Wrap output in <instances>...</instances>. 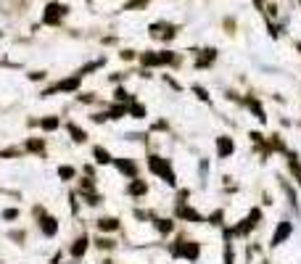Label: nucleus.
Segmentation results:
<instances>
[{
	"label": "nucleus",
	"mask_w": 301,
	"mask_h": 264,
	"mask_svg": "<svg viewBox=\"0 0 301 264\" xmlns=\"http://www.w3.org/2000/svg\"><path fill=\"white\" fill-rule=\"evenodd\" d=\"M148 169H151L153 175H159L167 185H177L174 169H172V164H169L167 159H161V156H148Z\"/></svg>",
	"instance_id": "nucleus-1"
},
{
	"label": "nucleus",
	"mask_w": 301,
	"mask_h": 264,
	"mask_svg": "<svg viewBox=\"0 0 301 264\" xmlns=\"http://www.w3.org/2000/svg\"><path fill=\"white\" fill-rule=\"evenodd\" d=\"M80 82H82V74H77V77H66V80H61L58 85L48 88V90L43 92V95H53V92H74L77 88H80Z\"/></svg>",
	"instance_id": "nucleus-2"
},
{
	"label": "nucleus",
	"mask_w": 301,
	"mask_h": 264,
	"mask_svg": "<svg viewBox=\"0 0 301 264\" xmlns=\"http://www.w3.org/2000/svg\"><path fill=\"white\" fill-rule=\"evenodd\" d=\"M143 66H167V64H174V56L169 50L164 53H143Z\"/></svg>",
	"instance_id": "nucleus-3"
},
{
	"label": "nucleus",
	"mask_w": 301,
	"mask_h": 264,
	"mask_svg": "<svg viewBox=\"0 0 301 264\" xmlns=\"http://www.w3.org/2000/svg\"><path fill=\"white\" fill-rule=\"evenodd\" d=\"M259 217H261V214H259V209H251V212H249V217H246V220H243V222L235 227V235H249V232H251L254 227H257Z\"/></svg>",
	"instance_id": "nucleus-4"
},
{
	"label": "nucleus",
	"mask_w": 301,
	"mask_h": 264,
	"mask_svg": "<svg viewBox=\"0 0 301 264\" xmlns=\"http://www.w3.org/2000/svg\"><path fill=\"white\" fill-rule=\"evenodd\" d=\"M172 251L177 256H185V259H190V262H196L198 259V243H193V240H185V243H177Z\"/></svg>",
	"instance_id": "nucleus-5"
},
{
	"label": "nucleus",
	"mask_w": 301,
	"mask_h": 264,
	"mask_svg": "<svg viewBox=\"0 0 301 264\" xmlns=\"http://www.w3.org/2000/svg\"><path fill=\"white\" fill-rule=\"evenodd\" d=\"M291 232H293V224H291L288 220L280 222V224H277V230H275V235H272V243H269V246L277 248V246L283 243V240H288V238H291Z\"/></svg>",
	"instance_id": "nucleus-6"
},
{
	"label": "nucleus",
	"mask_w": 301,
	"mask_h": 264,
	"mask_svg": "<svg viewBox=\"0 0 301 264\" xmlns=\"http://www.w3.org/2000/svg\"><path fill=\"white\" fill-rule=\"evenodd\" d=\"M66 13V5H58V3H50L48 8H45V16H43V21L45 24H58L61 21V16Z\"/></svg>",
	"instance_id": "nucleus-7"
},
{
	"label": "nucleus",
	"mask_w": 301,
	"mask_h": 264,
	"mask_svg": "<svg viewBox=\"0 0 301 264\" xmlns=\"http://www.w3.org/2000/svg\"><path fill=\"white\" fill-rule=\"evenodd\" d=\"M111 164L117 167L125 177H129V180H135V177H137V167H135V161H132V159H114Z\"/></svg>",
	"instance_id": "nucleus-8"
},
{
	"label": "nucleus",
	"mask_w": 301,
	"mask_h": 264,
	"mask_svg": "<svg viewBox=\"0 0 301 264\" xmlns=\"http://www.w3.org/2000/svg\"><path fill=\"white\" fill-rule=\"evenodd\" d=\"M37 214H40V230L48 238L56 235V232H58V220H56V217H48V214H43V212H37Z\"/></svg>",
	"instance_id": "nucleus-9"
},
{
	"label": "nucleus",
	"mask_w": 301,
	"mask_h": 264,
	"mask_svg": "<svg viewBox=\"0 0 301 264\" xmlns=\"http://www.w3.org/2000/svg\"><path fill=\"white\" fill-rule=\"evenodd\" d=\"M174 214L180 217V220H188V222H204V217H201L196 209H190V206H185V204H177Z\"/></svg>",
	"instance_id": "nucleus-10"
},
{
	"label": "nucleus",
	"mask_w": 301,
	"mask_h": 264,
	"mask_svg": "<svg viewBox=\"0 0 301 264\" xmlns=\"http://www.w3.org/2000/svg\"><path fill=\"white\" fill-rule=\"evenodd\" d=\"M217 153H219V159H227V156H233V153H235V143L230 140L227 135L217 137Z\"/></svg>",
	"instance_id": "nucleus-11"
},
{
	"label": "nucleus",
	"mask_w": 301,
	"mask_h": 264,
	"mask_svg": "<svg viewBox=\"0 0 301 264\" xmlns=\"http://www.w3.org/2000/svg\"><path fill=\"white\" fill-rule=\"evenodd\" d=\"M151 35L153 37H164V40H172V37H174V27H169V24H153L151 27Z\"/></svg>",
	"instance_id": "nucleus-12"
},
{
	"label": "nucleus",
	"mask_w": 301,
	"mask_h": 264,
	"mask_svg": "<svg viewBox=\"0 0 301 264\" xmlns=\"http://www.w3.org/2000/svg\"><path fill=\"white\" fill-rule=\"evenodd\" d=\"M66 130H69V135H72V140H74V143H85V140H87V135H85V130L80 127V124L69 122V124H66Z\"/></svg>",
	"instance_id": "nucleus-13"
},
{
	"label": "nucleus",
	"mask_w": 301,
	"mask_h": 264,
	"mask_svg": "<svg viewBox=\"0 0 301 264\" xmlns=\"http://www.w3.org/2000/svg\"><path fill=\"white\" fill-rule=\"evenodd\" d=\"M98 227L103 232H117L119 230V220L117 217H103V220H98Z\"/></svg>",
	"instance_id": "nucleus-14"
},
{
	"label": "nucleus",
	"mask_w": 301,
	"mask_h": 264,
	"mask_svg": "<svg viewBox=\"0 0 301 264\" xmlns=\"http://www.w3.org/2000/svg\"><path fill=\"white\" fill-rule=\"evenodd\" d=\"M92 159H95L98 164H111V161H114V159H111V153L106 151L103 145H95V148H92Z\"/></svg>",
	"instance_id": "nucleus-15"
},
{
	"label": "nucleus",
	"mask_w": 301,
	"mask_h": 264,
	"mask_svg": "<svg viewBox=\"0 0 301 264\" xmlns=\"http://www.w3.org/2000/svg\"><path fill=\"white\" fill-rule=\"evenodd\" d=\"M87 243H90V240L87 238H77L74 240V243H72V256H77V259H80V256H85V251H87Z\"/></svg>",
	"instance_id": "nucleus-16"
},
{
	"label": "nucleus",
	"mask_w": 301,
	"mask_h": 264,
	"mask_svg": "<svg viewBox=\"0 0 301 264\" xmlns=\"http://www.w3.org/2000/svg\"><path fill=\"white\" fill-rule=\"evenodd\" d=\"M246 106L251 108V111H254V116H257L259 122H267V116H264V108L259 106V100H254V98H249V100H246Z\"/></svg>",
	"instance_id": "nucleus-17"
},
{
	"label": "nucleus",
	"mask_w": 301,
	"mask_h": 264,
	"mask_svg": "<svg viewBox=\"0 0 301 264\" xmlns=\"http://www.w3.org/2000/svg\"><path fill=\"white\" fill-rule=\"evenodd\" d=\"M129 193H132V196H145V193H148V185L135 177V180L129 182Z\"/></svg>",
	"instance_id": "nucleus-18"
},
{
	"label": "nucleus",
	"mask_w": 301,
	"mask_h": 264,
	"mask_svg": "<svg viewBox=\"0 0 301 264\" xmlns=\"http://www.w3.org/2000/svg\"><path fill=\"white\" fill-rule=\"evenodd\" d=\"M214 56H217V50H214V48H209V50H204V58H198V61H196V66H198V69L209 66L212 61H214Z\"/></svg>",
	"instance_id": "nucleus-19"
},
{
	"label": "nucleus",
	"mask_w": 301,
	"mask_h": 264,
	"mask_svg": "<svg viewBox=\"0 0 301 264\" xmlns=\"http://www.w3.org/2000/svg\"><path fill=\"white\" fill-rule=\"evenodd\" d=\"M288 167H291V172L299 177V182H301V164H299V156L296 153H288Z\"/></svg>",
	"instance_id": "nucleus-20"
},
{
	"label": "nucleus",
	"mask_w": 301,
	"mask_h": 264,
	"mask_svg": "<svg viewBox=\"0 0 301 264\" xmlns=\"http://www.w3.org/2000/svg\"><path fill=\"white\" fill-rule=\"evenodd\" d=\"M129 111V106H114L109 114H106V119H122V116H125Z\"/></svg>",
	"instance_id": "nucleus-21"
},
{
	"label": "nucleus",
	"mask_w": 301,
	"mask_h": 264,
	"mask_svg": "<svg viewBox=\"0 0 301 264\" xmlns=\"http://www.w3.org/2000/svg\"><path fill=\"white\" fill-rule=\"evenodd\" d=\"M40 127H43L45 132H50V130L58 127V119H56V116H45V119L40 122Z\"/></svg>",
	"instance_id": "nucleus-22"
},
{
	"label": "nucleus",
	"mask_w": 301,
	"mask_h": 264,
	"mask_svg": "<svg viewBox=\"0 0 301 264\" xmlns=\"http://www.w3.org/2000/svg\"><path fill=\"white\" fill-rule=\"evenodd\" d=\"M129 114H132L135 119H143V116H145V106L143 103H132V106H129Z\"/></svg>",
	"instance_id": "nucleus-23"
},
{
	"label": "nucleus",
	"mask_w": 301,
	"mask_h": 264,
	"mask_svg": "<svg viewBox=\"0 0 301 264\" xmlns=\"http://www.w3.org/2000/svg\"><path fill=\"white\" fill-rule=\"evenodd\" d=\"M156 230L159 232H172V220H156Z\"/></svg>",
	"instance_id": "nucleus-24"
},
{
	"label": "nucleus",
	"mask_w": 301,
	"mask_h": 264,
	"mask_svg": "<svg viewBox=\"0 0 301 264\" xmlns=\"http://www.w3.org/2000/svg\"><path fill=\"white\" fill-rule=\"evenodd\" d=\"M82 196L87 198V204H90V206H95V204H100V196H98V193H92V190H82Z\"/></svg>",
	"instance_id": "nucleus-25"
},
{
	"label": "nucleus",
	"mask_w": 301,
	"mask_h": 264,
	"mask_svg": "<svg viewBox=\"0 0 301 264\" xmlns=\"http://www.w3.org/2000/svg\"><path fill=\"white\" fill-rule=\"evenodd\" d=\"M27 148H29V151H35V153H43V151H45V145H43V140H27Z\"/></svg>",
	"instance_id": "nucleus-26"
},
{
	"label": "nucleus",
	"mask_w": 301,
	"mask_h": 264,
	"mask_svg": "<svg viewBox=\"0 0 301 264\" xmlns=\"http://www.w3.org/2000/svg\"><path fill=\"white\" fill-rule=\"evenodd\" d=\"M58 177H61V180H72V177H74V169H72V167H58Z\"/></svg>",
	"instance_id": "nucleus-27"
},
{
	"label": "nucleus",
	"mask_w": 301,
	"mask_h": 264,
	"mask_svg": "<svg viewBox=\"0 0 301 264\" xmlns=\"http://www.w3.org/2000/svg\"><path fill=\"white\" fill-rule=\"evenodd\" d=\"M193 92H196V95L204 100V103H209V92H206L204 88H198V85H196V88H193Z\"/></svg>",
	"instance_id": "nucleus-28"
},
{
	"label": "nucleus",
	"mask_w": 301,
	"mask_h": 264,
	"mask_svg": "<svg viewBox=\"0 0 301 264\" xmlns=\"http://www.w3.org/2000/svg\"><path fill=\"white\" fill-rule=\"evenodd\" d=\"M117 100H122V103H129V92L119 88V90H117Z\"/></svg>",
	"instance_id": "nucleus-29"
},
{
	"label": "nucleus",
	"mask_w": 301,
	"mask_h": 264,
	"mask_svg": "<svg viewBox=\"0 0 301 264\" xmlns=\"http://www.w3.org/2000/svg\"><path fill=\"white\" fill-rule=\"evenodd\" d=\"M219 220H225V214H222V212H214V214L209 217V222H212V224H222Z\"/></svg>",
	"instance_id": "nucleus-30"
},
{
	"label": "nucleus",
	"mask_w": 301,
	"mask_h": 264,
	"mask_svg": "<svg viewBox=\"0 0 301 264\" xmlns=\"http://www.w3.org/2000/svg\"><path fill=\"white\" fill-rule=\"evenodd\" d=\"M16 217H19L16 209H5V212H3V220H16Z\"/></svg>",
	"instance_id": "nucleus-31"
},
{
	"label": "nucleus",
	"mask_w": 301,
	"mask_h": 264,
	"mask_svg": "<svg viewBox=\"0 0 301 264\" xmlns=\"http://www.w3.org/2000/svg\"><path fill=\"white\" fill-rule=\"evenodd\" d=\"M95 243H98L100 248H111V246H114V243H111L109 238H100V240H95Z\"/></svg>",
	"instance_id": "nucleus-32"
},
{
	"label": "nucleus",
	"mask_w": 301,
	"mask_h": 264,
	"mask_svg": "<svg viewBox=\"0 0 301 264\" xmlns=\"http://www.w3.org/2000/svg\"><path fill=\"white\" fill-rule=\"evenodd\" d=\"M257 5H259V8H261V0H257Z\"/></svg>",
	"instance_id": "nucleus-33"
},
{
	"label": "nucleus",
	"mask_w": 301,
	"mask_h": 264,
	"mask_svg": "<svg viewBox=\"0 0 301 264\" xmlns=\"http://www.w3.org/2000/svg\"><path fill=\"white\" fill-rule=\"evenodd\" d=\"M296 48H299V50H301V43H299V45H296Z\"/></svg>",
	"instance_id": "nucleus-34"
},
{
	"label": "nucleus",
	"mask_w": 301,
	"mask_h": 264,
	"mask_svg": "<svg viewBox=\"0 0 301 264\" xmlns=\"http://www.w3.org/2000/svg\"><path fill=\"white\" fill-rule=\"evenodd\" d=\"M106 264H111V262H106Z\"/></svg>",
	"instance_id": "nucleus-35"
}]
</instances>
